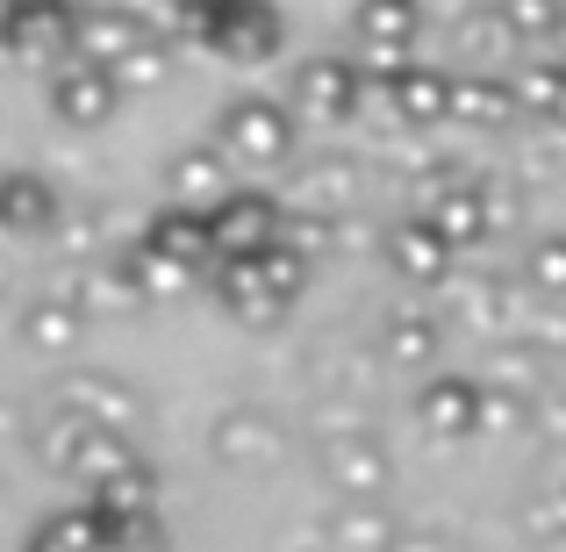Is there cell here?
Segmentation results:
<instances>
[{"mask_svg":"<svg viewBox=\"0 0 566 552\" xmlns=\"http://www.w3.org/2000/svg\"><path fill=\"white\" fill-rule=\"evenodd\" d=\"M193 37L216 58H230V65H265V58L287 43V22H280L273 8H259V0H222V8L193 14Z\"/></svg>","mask_w":566,"mask_h":552,"instance_id":"cell-1","label":"cell"},{"mask_svg":"<svg viewBox=\"0 0 566 552\" xmlns=\"http://www.w3.org/2000/svg\"><path fill=\"white\" fill-rule=\"evenodd\" d=\"M222 158H244V166H280L294 152V115L273 94H237L216 123Z\"/></svg>","mask_w":566,"mask_h":552,"instance_id":"cell-2","label":"cell"},{"mask_svg":"<svg viewBox=\"0 0 566 552\" xmlns=\"http://www.w3.org/2000/svg\"><path fill=\"white\" fill-rule=\"evenodd\" d=\"M366 108V80H359V65L352 58H302V72H294V123H352V115Z\"/></svg>","mask_w":566,"mask_h":552,"instance_id":"cell-3","label":"cell"},{"mask_svg":"<svg viewBox=\"0 0 566 552\" xmlns=\"http://www.w3.org/2000/svg\"><path fill=\"white\" fill-rule=\"evenodd\" d=\"M280 216H287V208H280L273 194L230 187L216 208H208V251H216V259H259V251L280 237Z\"/></svg>","mask_w":566,"mask_h":552,"instance_id":"cell-4","label":"cell"},{"mask_svg":"<svg viewBox=\"0 0 566 552\" xmlns=\"http://www.w3.org/2000/svg\"><path fill=\"white\" fill-rule=\"evenodd\" d=\"M43 86H51V108L65 115L72 129H101V123H115V108H123V86H115V72L86 65V58H57Z\"/></svg>","mask_w":566,"mask_h":552,"instance_id":"cell-5","label":"cell"},{"mask_svg":"<svg viewBox=\"0 0 566 552\" xmlns=\"http://www.w3.org/2000/svg\"><path fill=\"white\" fill-rule=\"evenodd\" d=\"M137 43H151V37H144V14H129V8H72V22H65V58H86L101 72H115Z\"/></svg>","mask_w":566,"mask_h":552,"instance_id":"cell-6","label":"cell"},{"mask_svg":"<svg viewBox=\"0 0 566 552\" xmlns=\"http://www.w3.org/2000/svg\"><path fill=\"white\" fill-rule=\"evenodd\" d=\"M57 409H72L80 424L108 430V438H129V424H137V387L115 381V373H65V381H57Z\"/></svg>","mask_w":566,"mask_h":552,"instance_id":"cell-7","label":"cell"},{"mask_svg":"<svg viewBox=\"0 0 566 552\" xmlns=\"http://www.w3.org/2000/svg\"><path fill=\"white\" fill-rule=\"evenodd\" d=\"M208 452H216L222 467H273V459L287 452V430H280L265 409L237 402V409L216 416V430H208Z\"/></svg>","mask_w":566,"mask_h":552,"instance_id":"cell-8","label":"cell"},{"mask_svg":"<svg viewBox=\"0 0 566 552\" xmlns=\"http://www.w3.org/2000/svg\"><path fill=\"white\" fill-rule=\"evenodd\" d=\"M323 473H331L337 496L374 502V496H387V481H395V459H387L380 438H366V430H345V438H331V452H323Z\"/></svg>","mask_w":566,"mask_h":552,"instance_id":"cell-9","label":"cell"},{"mask_svg":"<svg viewBox=\"0 0 566 552\" xmlns=\"http://www.w3.org/2000/svg\"><path fill=\"white\" fill-rule=\"evenodd\" d=\"M65 22L72 8H57V0H8L0 8V51L8 58H65Z\"/></svg>","mask_w":566,"mask_h":552,"instance_id":"cell-10","label":"cell"},{"mask_svg":"<svg viewBox=\"0 0 566 552\" xmlns=\"http://www.w3.org/2000/svg\"><path fill=\"white\" fill-rule=\"evenodd\" d=\"M473 409H481V381L473 373H430L416 395V424L430 438H473Z\"/></svg>","mask_w":566,"mask_h":552,"instance_id":"cell-11","label":"cell"},{"mask_svg":"<svg viewBox=\"0 0 566 552\" xmlns=\"http://www.w3.org/2000/svg\"><path fill=\"white\" fill-rule=\"evenodd\" d=\"M387 265H395L409 288H438V280H452V244H444L423 216H401L395 230H387Z\"/></svg>","mask_w":566,"mask_h":552,"instance_id":"cell-12","label":"cell"},{"mask_svg":"<svg viewBox=\"0 0 566 552\" xmlns=\"http://www.w3.org/2000/svg\"><path fill=\"white\" fill-rule=\"evenodd\" d=\"M137 251L180 265V273H201V265L216 259V251H208V216H193V208H158V216L137 230Z\"/></svg>","mask_w":566,"mask_h":552,"instance_id":"cell-13","label":"cell"},{"mask_svg":"<svg viewBox=\"0 0 566 552\" xmlns=\"http://www.w3.org/2000/svg\"><path fill=\"white\" fill-rule=\"evenodd\" d=\"M0 230L8 237H43L57 230V187L43 173H0Z\"/></svg>","mask_w":566,"mask_h":552,"instance_id":"cell-14","label":"cell"},{"mask_svg":"<svg viewBox=\"0 0 566 552\" xmlns=\"http://www.w3.org/2000/svg\"><path fill=\"white\" fill-rule=\"evenodd\" d=\"M444 80H452L444 65H423V58H409V65L387 80V108H395L409 129H438V123H444Z\"/></svg>","mask_w":566,"mask_h":552,"instance_id":"cell-15","label":"cell"},{"mask_svg":"<svg viewBox=\"0 0 566 552\" xmlns=\"http://www.w3.org/2000/svg\"><path fill=\"white\" fill-rule=\"evenodd\" d=\"M166 187H172V208L208 216V208L230 194V180H222V152H216V144H193V152H180V158L166 166Z\"/></svg>","mask_w":566,"mask_h":552,"instance_id":"cell-16","label":"cell"},{"mask_svg":"<svg viewBox=\"0 0 566 552\" xmlns=\"http://www.w3.org/2000/svg\"><path fill=\"white\" fill-rule=\"evenodd\" d=\"M216 294H222V309H230L237 323H251V331H273V323L287 316V309L259 288V265L251 259H216Z\"/></svg>","mask_w":566,"mask_h":552,"instance_id":"cell-17","label":"cell"},{"mask_svg":"<svg viewBox=\"0 0 566 552\" xmlns=\"http://www.w3.org/2000/svg\"><path fill=\"white\" fill-rule=\"evenodd\" d=\"M22 345L29 352H72L80 345V331H86V316H80V302L72 294H36V302H22Z\"/></svg>","mask_w":566,"mask_h":552,"instance_id":"cell-18","label":"cell"},{"mask_svg":"<svg viewBox=\"0 0 566 552\" xmlns=\"http://www.w3.org/2000/svg\"><path fill=\"white\" fill-rule=\"evenodd\" d=\"M444 352V323L430 309H395L380 323V360L387 366H430Z\"/></svg>","mask_w":566,"mask_h":552,"instance_id":"cell-19","label":"cell"},{"mask_svg":"<svg viewBox=\"0 0 566 552\" xmlns=\"http://www.w3.org/2000/svg\"><path fill=\"white\" fill-rule=\"evenodd\" d=\"M502 115H510L502 72H452L444 80V123H502Z\"/></svg>","mask_w":566,"mask_h":552,"instance_id":"cell-20","label":"cell"},{"mask_svg":"<svg viewBox=\"0 0 566 552\" xmlns=\"http://www.w3.org/2000/svg\"><path fill=\"white\" fill-rule=\"evenodd\" d=\"M502 86H510V108H524V115H553V94H559V58L545 51V58H524L516 72H502Z\"/></svg>","mask_w":566,"mask_h":552,"instance_id":"cell-21","label":"cell"},{"mask_svg":"<svg viewBox=\"0 0 566 552\" xmlns=\"http://www.w3.org/2000/svg\"><path fill=\"white\" fill-rule=\"evenodd\" d=\"M22 552H101V539H94V517H86V502H80V510H51L43 524H29Z\"/></svg>","mask_w":566,"mask_h":552,"instance_id":"cell-22","label":"cell"},{"mask_svg":"<svg viewBox=\"0 0 566 552\" xmlns=\"http://www.w3.org/2000/svg\"><path fill=\"white\" fill-rule=\"evenodd\" d=\"M538 381H545L538 337H510V345H495V387H502V395H524V402H538Z\"/></svg>","mask_w":566,"mask_h":552,"instance_id":"cell-23","label":"cell"},{"mask_svg":"<svg viewBox=\"0 0 566 552\" xmlns=\"http://www.w3.org/2000/svg\"><path fill=\"white\" fill-rule=\"evenodd\" d=\"M524 280H531V294H545V302H566V230L531 237V251H524Z\"/></svg>","mask_w":566,"mask_h":552,"instance_id":"cell-24","label":"cell"},{"mask_svg":"<svg viewBox=\"0 0 566 552\" xmlns=\"http://www.w3.org/2000/svg\"><path fill=\"white\" fill-rule=\"evenodd\" d=\"M251 265H259V288L273 294L280 309H294V302H302V288H308V259H294L287 244H265Z\"/></svg>","mask_w":566,"mask_h":552,"instance_id":"cell-25","label":"cell"},{"mask_svg":"<svg viewBox=\"0 0 566 552\" xmlns=\"http://www.w3.org/2000/svg\"><path fill=\"white\" fill-rule=\"evenodd\" d=\"M94 438V424H80L72 409H51L43 416V430H36V452H43V467H57V473H72V459H80V445Z\"/></svg>","mask_w":566,"mask_h":552,"instance_id":"cell-26","label":"cell"},{"mask_svg":"<svg viewBox=\"0 0 566 552\" xmlns=\"http://www.w3.org/2000/svg\"><path fill=\"white\" fill-rule=\"evenodd\" d=\"M86 309H108V316H129V309H144V294H137V280H129V265L115 259V265H101L94 280H86V302H80V316Z\"/></svg>","mask_w":566,"mask_h":552,"instance_id":"cell-27","label":"cell"},{"mask_svg":"<svg viewBox=\"0 0 566 552\" xmlns=\"http://www.w3.org/2000/svg\"><path fill=\"white\" fill-rule=\"evenodd\" d=\"M473 430H531V402L524 395H502V387H481V409H473Z\"/></svg>","mask_w":566,"mask_h":552,"instance_id":"cell-28","label":"cell"},{"mask_svg":"<svg viewBox=\"0 0 566 552\" xmlns=\"http://www.w3.org/2000/svg\"><path fill=\"white\" fill-rule=\"evenodd\" d=\"M337 539H345V552H387L395 545V524H380V517H366V510H345L337 517Z\"/></svg>","mask_w":566,"mask_h":552,"instance_id":"cell-29","label":"cell"},{"mask_svg":"<svg viewBox=\"0 0 566 552\" xmlns=\"http://www.w3.org/2000/svg\"><path fill=\"white\" fill-rule=\"evenodd\" d=\"M151 80H166V43H137V51L115 65V86H151Z\"/></svg>","mask_w":566,"mask_h":552,"instance_id":"cell-30","label":"cell"},{"mask_svg":"<svg viewBox=\"0 0 566 552\" xmlns=\"http://www.w3.org/2000/svg\"><path fill=\"white\" fill-rule=\"evenodd\" d=\"M531 424H538L545 438H566V395H559V402H545V395H538V402H531Z\"/></svg>","mask_w":566,"mask_h":552,"instance_id":"cell-31","label":"cell"},{"mask_svg":"<svg viewBox=\"0 0 566 552\" xmlns=\"http://www.w3.org/2000/svg\"><path fill=\"white\" fill-rule=\"evenodd\" d=\"M387 552H452V545H444V539H430V531H416V539H395Z\"/></svg>","mask_w":566,"mask_h":552,"instance_id":"cell-32","label":"cell"},{"mask_svg":"<svg viewBox=\"0 0 566 552\" xmlns=\"http://www.w3.org/2000/svg\"><path fill=\"white\" fill-rule=\"evenodd\" d=\"M545 123H553L559 137H566V65H559V94H553V115H545Z\"/></svg>","mask_w":566,"mask_h":552,"instance_id":"cell-33","label":"cell"},{"mask_svg":"<svg viewBox=\"0 0 566 552\" xmlns=\"http://www.w3.org/2000/svg\"><path fill=\"white\" fill-rule=\"evenodd\" d=\"M559 381H566V360H559Z\"/></svg>","mask_w":566,"mask_h":552,"instance_id":"cell-34","label":"cell"}]
</instances>
